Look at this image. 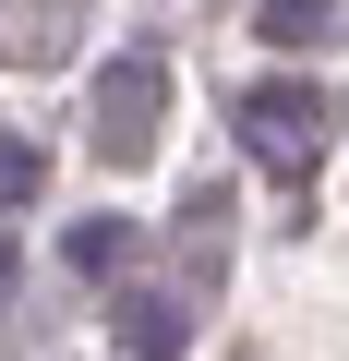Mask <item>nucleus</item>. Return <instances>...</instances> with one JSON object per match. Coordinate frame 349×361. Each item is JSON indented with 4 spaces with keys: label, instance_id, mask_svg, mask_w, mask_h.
Masks as SVG:
<instances>
[{
    "label": "nucleus",
    "instance_id": "7",
    "mask_svg": "<svg viewBox=\"0 0 349 361\" xmlns=\"http://www.w3.org/2000/svg\"><path fill=\"white\" fill-rule=\"evenodd\" d=\"M0 277H13V253H0Z\"/></svg>",
    "mask_w": 349,
    "mask_h": 361
},
{
    "label": "nucleus",
    "instance_id": "5",
    "mask_svg": "<svg viewBox=\"0 0 349 361\" xmlns=\"http://www.w3.org/2000/svg\"><path fill=\"white\" fill-rule=\"evenodd\" d=\"M37 180H49V169H37V145H0V205H25Z\"/></svg>",
    "mask_w": 349,
    "mask_h": 361
},
{
    "label": "nucleus",
    "instance_id": "4",
    "mask_svg": "<svg viewBox=\"0 0 349 361\" xmlns=\"http://www.w3.org/2000/svg\"><path fill=\"white\" fill-rule=\"evenodd\" d=\"M73 265H85V277L133 265V217H85V229H73Z\"/></svg>",
    "mask_w": 349,
    "mask_h": 361
},
{
    "label": "nucleus",
    "instance_id": "1",
    "mask_svg": "<svg viewBox=\"0 0 349 361\" xmlns=\"http://www.w3.org/2000/svg\"><path fill=\"white\" fill-rule=\"evenodd\" d=\"M241 145H253V169L265 180H313L325 169V145H337V109H325V85H253L241 97Z\"/></svg>",
    "mask_w": 349,
    "mask_h": 361
},
{
    "label": "nucleus",
    "instance_id": "6",
    "mask_svg": "<svg viewBox=\"0 0 349 361\" xmlns=\"http://www.w3.org/2000/svg\"><path fill=\"white\" fill-rule=\"evenodd\" d=\"M265 37H325V0H265Z\"/></svg>",
    "mask_w": 349,
    "mask_h": 361
},
{
    "label": "nucleus",
    "instance_id": "2",
    "mask_svg": "<svg viewBox=\"0 0 349 361\" xmlns=\"http://www.w3.org/2000/svg\"><path fill=\"white\" fill-rule=\"evenodd\" d=\"M157 109H169V73H157L145 49H133V61H109V73H97V157H109V169H133V157L157 145Z\"/></svg>",
    "mask_w": 349,
    "mask_h": 361
},
{
    "label": "nucleus",
    "instance_id": "3",
    "mask_svg": "<svg viewBox=\"0 0 349 361\" xmlns=\"http://www.w3.org/2000/svg\"><path fill=\"white\" fill-rule=\"evenodd\" d=\"M121 337H133L145 361H169V349H181V301H169V289H145V301H121Z\"/></svg>",
    "mask_w": 349,
    "mask_h": 361
}]
</instances>
